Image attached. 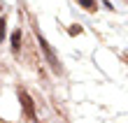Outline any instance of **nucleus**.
<instances>
[{
    "mask_svg": "<svg viewBox=\"0 0 128 123\" xmlns=\"http://www.w3.org/2000/svg\"><path fill=\"white\" fill-rule=\"evenodd\" d=\"M37 42H40V47H42V51H44V56H47V60H49V65H51V70H54V72H61V63H58V58H56V53L51 51V47H49V42L44 40L42 35H37Z\"/></svg>",
    "mask_w": 128,
    "mask_h": 123,
    "instance_id": "obj_1",
    "label": "nucleus"
},
{
    "mask_svg": "<svg viewBox=\"0 0 128 123\" xmlns=\"http://www.w3.org/2000/svg\"><path fill=\"white\" fill-rule=\"evenodd\" d=\"M82 30H84V28H82L79 23H74V26H70V30H68V33H70V35H82Z\"/></svg>",
    "mask_w": 128,
    "mask_h": 123,
    "instance_id": "obj_5",
    "label": "nucleus"
},
{
    "mask_svg": "<svg viewBox=\"0 0 128 123\" xmlns=\"http://www.w3.org/2000/svg\"><path fill=\"white\" fill-rule=\"evenodd\" d=\"M19 100H21V107H24L26 116L30 119V121H37V116H35V109H33V100H30V95H28L26 91H21V93H19Z\"/></svg>",
    "mask_w": 128,
    "mask_h": 123,
    "instance_id": "obj_2",
    "label": "nucleus"
},
{
    "mask_svg": "<svg viewBox=\"0 0 128 123\" xmlns=\"http://www.w3.org/2000/svg\"><path fill=\"white\" fill-rule=\"evenodd\" d=\"M5 26H7V21H5V16H0V42L5 40Z\"/></svg>",
    "mask_w": 128,
    "mask_h": 123,
    "instance_id": "obj_6",
    "label": "nucleus"
},
{
    "mask_svg": "<svg viewBox=\"0 0 128 123\" xmlns=\"http://www.w3.org/2000/svg\"><path fill=\"white\" fill-rule=\"evenodd\" d=\"M77 2L84 7L86 12H96V0H77Z\"/></svg>",
    "mask_w": 128,
    "mask_h": 123,
    "instance_id": "obj_4",
    "label": "nucleus"
},
{
    "mask_svg": "<svg viewBox=\"0 0 128 123\" xmlns=\"http://www.w3.org/2000/svg\"><path fill=\"white\" fill-rule=\"evenodd\" d=\"M10 42H12V51H19L21 49V30H14L12 37H10Z\"/></svg>",
    "mask_w": 128,
    "mask_h": 123,
    "instance_id": "obj_3",
    "label": "nucleus"
}]
</instances>
